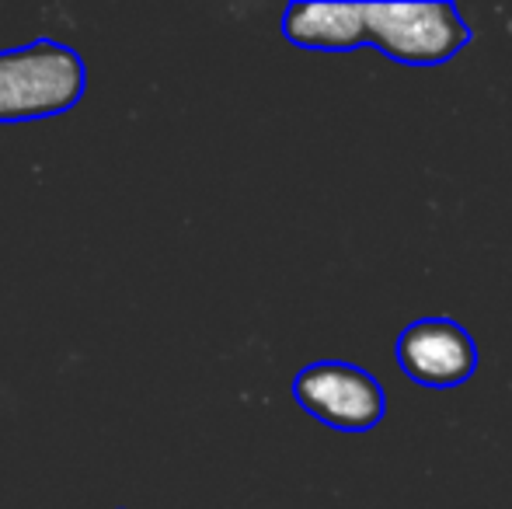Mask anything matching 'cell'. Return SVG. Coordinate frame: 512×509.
I'll list each match as a JSON object with an SVG mask.
<instances>
[{
    "label": "cell",
    "mask_w": 512,
    "mask_h": 509,
    "mask_svg": "<svg viewBox=\"0 0 512 509\" xmlns=\"http://www.w3.org/2000/svg\"><path fill=\"white\" fill-rule=\"evenodd\" d=\"M88 91V67L74 46L60 39L0 49V123H35L63 116Z\"/></svg>",
    "instance_id": "6da1fadb"
},
{
    "label": "cell",
    "mask_w": 512,
    "mask_h": 509,
    "mask_svg": "<svg viewBox=\"0 0 512 509\" xmlns=\"http://www.w3.org/2000/svg\"><path fill=\"white\" fill-rule=\"evenodd\" d=\"M366 39L391 60L436 67L467 46L471 32L453 4H363Z\"/></svg>",
    "instance_id": "7a4b0ae2"
},
{
    "label": "cell",
    "mask_w": 512,
    "mask_h": 509,
    "mask_svg": "<svg viewBox=\"0 0 512 509\" xmlns=\"http://www.w3.org/2000/svg\"><path fill=\"white\" fill-rule=\"evenodd\" d=\"M293 398L317 422L342 433H363L384 419V387L366 370L342 360H324L300 370L293 381Z\"/></svg>",
    "instance_id": "3957f363"
},
{
    "label": "cell",
    "mask_w": 512,
    "mask_h": 509,
    "mask_svg": "<svg viewBox=\"0 0 512 509\" xmlns=\"http://www.w3.org/2000/svg\"><path fill=\"white\" fill-rule=\"evenodd\" d=\"M398 363L415 384L457 387L478 367V346L450 318H422L398 339Z\"/></svg>",
    "instance_id": "277c9868"
},
{
    "label": "cell",
    "mask_w": 512,
    "mask_h": 509,
    "mask_svg": "<svg viewBox=\"0 0 512 509\" xmlns=\"http://www.w3.org/2000/svg\"><path fill=\"white\" fill-rule=\"evenodd\" d=\"M283 35L304 49H352L366 42L363 4H290L283 14Z\"/></svg>",
    "instance_id": "5b68a950"
}]
</instances>
